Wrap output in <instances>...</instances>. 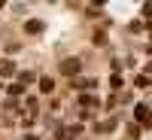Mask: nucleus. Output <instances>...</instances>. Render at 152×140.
<instances>
[{"instance_id": "obj_6", "label": "nucleus", "mask_w": 152, "mask_h": 140, "mask_svg": "<svg viewBox=\"0 0 152 140\" xmlns=\"http://www.w3.org/2000/svg\"><path fill=\"white\" fill-rule=\"evenodd\" d=\"M79 104H82V107H97V97H94V95H82Z\"/></svg>"}, {"instance_id": "obj_3", "label": "nucleus", "mask_w": 152, "mask_h": 140, "mask_svg": "<svg viewBox=\"0 0 152 140\" xmlns=\"http://www.w3.org/2000/svg\"><path fill=\"white\" fill-rule=\"evenodd\" d=\"M24 31H28V34H43V31H46V21H40V18H28V21H24Z\"/></svg>"}, {"instance_id": "obj_2", "label": "nucleus", "mask_w": 152, "mask_h": 140, "mask_svg": "<svg viewBox=\"0 0 152 140\" xmlns=\"http://www.w3.org/2000/svg\"><path fill=\"white\" fill-rule=\"evenodd\" d=\"M0 76H3V79L6 76H15V61L12 58H0Z\"/></svg>"}, {"instance_id": "obj_9", "label": "nucleus", "mask_w": 152, "mask_h": 140, "mask_svg": "<svg viewBox=\"0 0 152 140\" xmlns=\"http://www.w3.org/2000/svg\"><path fill=\"white\" fill-rule=\"evenodd\" d=\"M143 15H152V3H146V6H143Z\"/></svg>"}, {"instance_id": "obj_7", "label": "nucleus", "mask_w": 152, "mask_h": 140, "mask_svg": "<svg viewBox=\"0 0 152 140\" xmlns=\"http://www.w3.org/2000/svg\"><path fill=\"white\" fill-rule=\"evenodd\" d=\"M18 79H21L18 85H28V82L34 79V73H31V70H21V73H18Z\"/></svg>"}, {"instance_id": "obj_8", "label": "nucleus", "mask_w": 152, "mask_h": 140, "mask_svg": "<svg viewBox=\"0 0 152 140\" xmlns=\"http://www.w3.org/2000/svg\"><path fill=\"white\" fill-rule=\"evenodd\" d=\"M6 92H9V97H18V95H24V85H9Z\"/></svg>"}, {"instance_id": "obj_1", "label": "nucleus", "mask_w": 152, "mask_h": 140, "mask_svg": "<svg viewBox=\"0 0 152 140\" xmlns=\"http://www.w3.org/2000/svg\"><path fill=\"white\" fill-rule=\"evenodd\" d=\"M79 70H82L79 58H64V61H61V73H64V76H76Z\"/></svg>"}, {"instance_id": "obj_4", "label": "nucleus", "mask_w": 152, "mask_h": 140, "mask_svg": "<svg viewBox=\"0 0 152 140\" xmlns=\"http://www.w3.org/2000/svg\"><path fill=\"white\" fill-rule=\"evenodd\" d=\"M134 113L143 119V125H146V128H152V110H149V107H143V104H140V107H137Z\"/></svg>"}, {"instance_id": "obj_5", "label": "nucleus", "mask_w": 152, "mask_h": 140, "mask_svg": "<svg viewBox=\"0 0 152 140\" xmlns=\"http://www.w3.org/2000/svg\"><path fill=\"white\" fill-rule=\"evenodd\" d=\"M40 92L43 95H52L55 92V79H52V76H43V79H40Z\"/></svg>"}]
</instances>
